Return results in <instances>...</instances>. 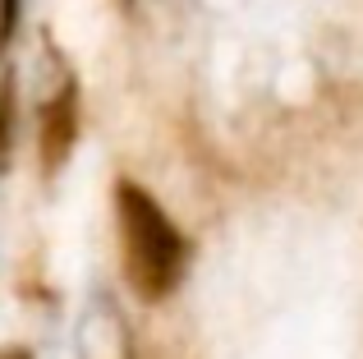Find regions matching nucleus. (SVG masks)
Segmentation results:
<instances>
[{
	"mask_svg": "<svg viewBox=\"0 0 363 359\" xmlns=\"http://www.w3.org/2000/svg\"><path fill=\"white\" fill-rule=\"evenodd\" d=\"M79 138V83L65 79L55 97L42 106V125H37V153H42V171L55 175L74 153Z\"/></svg>",
	"mask_w": 363,
	"mask_h": 359,
	"instance_id": "obj_2",
	"label": "nucleus"
},
{
	"mask_svg": "<svg viewBox=\"0 0 363 359\" xmlns=\"http://www.w3.org/2000/svg\"><path fill=\"white\" fill-rule=\"evenodd\" d=\"M116 226H120V263H124L129 290L147 304H161L184 281V267H189L184 231L133 180L116 184Z\"/></svg>",
	"mask_w": 363,
	"mask_h": 359,
	"instance_id": "obj_1",
	"label": "nucleus"
},
{
	"mask_svg": "<svg viewBox=\"0 0 363 359\" xmlns=\"http://www.w3.org/2000/svg\"><path fill=\"white\" fill-rule=\"evenodd\" d=\"M18 9H23V0H0V51L9 46V37L18 28Z\"/></svg>",
	"mask_w": 363,
	"mask_h": 359,
	"instance_id": "obj_4",
	"label": "nucleus"
},
{
	"mask_svg": "<svg viewBox=\"0 0 363 359\" xmlns=\"http://www.w3.org/2000/svg\"><path fill=\"white\" fill-rule=\"evenodd\" d=\"M14 125H18V88L14 74H0V175L9 166V153H14Z\"/></svg>",
	"mask_w": 363,
	"mask_h": 359,
	"instance_id": "obj_3",
	"label": "nucleus"
},
{
	"mask_svg": "<svg viewBox=\"0 0 363 359\" xmlns=\"http://www.w3.org/2000/svg\"><path fill=\"white\" fill-rule=\"evenodd\" d=\"M0 359H33V350H23V346H9V350H0Z\"/></svg>",
	"mask_w": 363,
	"mask_h": 359,
	"instance_id": "obj_5",
	"label": "nucleus"
}]
</instances>
